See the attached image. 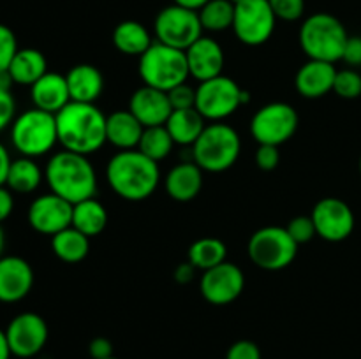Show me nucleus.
I'll list each match as a JSON object with an SVG mask.
<instances>
[{
    "mask_svg": "<svg viewBox=\"0 0 361 359\" xmlns=\"http://www.w3.org/2000/svg\"><path fill=\"white\" fill-rule=\"evenodd\" d=\"M111 41L122 55L141 56L152 44V35L143 23L134 20H126L118 23L113 30Z\"/></svg>",
    "mask_w": 361,
    "mask_h": 359,
    "instance_id": "a878e982",
    "label": "nucleus"
},
{
    "mask_svg": "<svg viewBox=\"0 0 361 359\" xmlns=\"http://www.w3.org/2000/svg\"><path fill=\"white\" fill-rule=\"evenodd\" d=\"M16 102L14 97L11 95V90H2L0 88V132L16 118Z\"/></svg>",
    "mask_w": 361,
    "mask_h": 359,
    "instance_id": "a19ab883",
    "label": "nucleus"
},
{
    "mask_svg": "<svg viewBox=\"0 0 361 359\" xmlns=\"http://www.w3.org/2000/svg\"><path fill=\"white\" fill-rule=\"evenodd\" d=\"M11 157H9V151L7 148L0 143V187L6 185L7 182V172H9L11 168Z\"/></svg>",
    "mask_w": 361,
    "mask_h": 359,
    "instance_id": "49530a36",
    "label": "nucleus"
},
{
    "mask_svg": "<svg viewBox=\"0 0 361 359\" xmlns=\"http://www.w3.org/2000/svg\"><path fill=\"white\" fill-rule=\"evenodd\" d=\"M200 20L203 25V30L222 32L233 28L235 20V4L231 0H210L204 4L200 11Z\"/></svg>",
    "mask_w": 361,
    "mask_h": 359,
    "instance_id": "2f4dec72",
    "label": "nucleus"
},
{
    "mask_svg": "<svg viewBox=\"0 0 361 359\" xmlns=\"http://www.w3.org/2000/svg\"><path fill=\"white\" fill-rule=\"evenodd\" d=\"M4 246H6V234H4V229L2 225H0V257H2Z\"/></svg>",
    "mask_w": 361,
    "mask_h": 359,
    "instance_id": "3c124183",
    "label": "nucleus"
},
{
    "mask_svg": "<svg viewBox=\"0 0 361 359\" xmlns=\"http://www.w3.org/2000/svg\"><path fill=\"white\" fill-rule=\"evenodd\" d=\"M342 60H344L348 65H353V67L361 65V37L360 35H349L348 42H345Z\"/></svg>",
    "mask_w": 361,
    "mask_h": 359,
    "instance_id": "79ce46f5",
    "label": "nucleus"
},
{
    "mask_svg": "<svg viewBox=\"0 0 361 359\" xmlns=\"http://www.w3.org/2000/svg\"><path fill=\"white\" fill-rule=\"evenodd\" d=\"M28 224L39 234L55 236L73 225V204L56 194H42L28 206Z\"/></svg>",
    "mask_w": 361,
    "mask_h": 359,
    "instance_id": "dca6fc26",
    "label": "nucleus"
},
{
    "mask_svg": "<svg viewBox=\"0 0 361 359\" xmlns=\"http://www.w3.org/2000/svg\"><path fill=\"white\" fill-rule=\"evenodd\" d=\"M154 32L159 42L185 51L197 39L203 37V25L197 11L173 4L157 14Z\"/></svg>",
    "mask_w": 361,
    "mask_h": 359,
    "instance_id": "9d476101",
    "label": "nucleus"
},
{
    "mask_svg": "<svg viewBox=\"0 0 361 359\" xmlns=\"http://www.w3.org/2000/svg\"><path fill=\"white\" fill-rule=\"evenodd\" d=\"M67 87H69L71 101L74 102H88L95 104L104 90V77L102 73L92 63H78L71 67L66 74Z\"/></svg>",
    "mask_w": 361,
    "mask_h": 359,
    "instance_id": "5701e85b",
    "label": "nucleus"
},
{
    "mask_svg": "<svg viewBox=\"0 0 361 359\" xmlns=\"http://www.w3.org/2000/svg\"><path fill=\"white\" fill-rule=\"evenodd\" d=\"M271 11L282 21H296L305 13V0H268Z\"/></svg>",
    "mask_w": 361,
    "mask_h": 359,
    "instance_id": "c9c22d12",
    "label": "nucleus"
},
{
    "mask_svg": "<svg viewBox=\"0 0 361 359\" xmlns=\"http://www.w3.org/2000/svg\"><path fill=\"white\" fill-rule=\"evenodd\" d=\"M196 271L197 270L189 263V260H187V263L178 264L175 270V280L182 285L190 284V282L194 280V275H196Z\"/></svg>",
    "mask_w": 361,
    "mask_h": 359,
    "instance_id": "a18cd8bd",
    "label": "nucleus"
},
{
    "mask_svg": "<svg viewBox=\"0 0 361 359\" xmlns=\"http://www.w3.org/2000/svg\"><path fill=\"white\" fill-rule=\"evenodd\" d=\"M348 39V30L334 14H310L300 27V46L309 60L338 62L344 55Z\"/></svg>",
    "mask_w": 361,
    "mask_h": 359,
    "instance_id": "20e7f679",
    "label": "nucleus"
},
{
    "mask_svg": "<svg viewBox=\"0 0 361 359\" xmlns=\"http://www.w3.org/2000/svg\"><path fill=\"white\" fill-rule=\"evenodd\" d=\"M11 355H13V352H11L6 331L0 329V359H11Z\"/></svg>",
    "mask_w": 361,
    "mask_h": 359,
    "instance_id": "de8ad7c7",
    "label": "nucleus"
},
{
    "mask_svg": "<svg viewBox=\"0 0 361 359\" xmlns=\"http://www.w3.org/2000/svg\"><path fill=\"white\" fill-rule=\"evenodd\" d=\"M334 92L342 99H358L361 95V74L355 69L337 70Z\"/></svg>",
    "mask_w": 361,
    "mask_h": 359,
    "instance_id": "72a5a7b5",
    "label": "nucleus"
},
{
    "mask_svg": "<svg viewBox=\"0 0 361 359\" xmlns=\"http://www.w3.org/2000/svg\"><path fill=\"white\" fill-rule=\"evenodd\" d=\"M360 172H361V157H360Z\"/></svg>",
    "mask_w": 361,
    "mask_h": 359,
    "instance_id": "603ef678",
    "label": "nucleus"
},
{
    "mask_svg": "<svg viewBox=\"0 0 361 359\" xmlns=\"http://www.w3.org/2000/svg\"><path fill=\"white\" fill-rule=\"evenodd\" d=\"M228 256V246L222 239L214 238V236H204V238L196 239L189 246V256L187 260L192 264L196 270H210L217 264L224 263Z\"/></svg>",
    "mask_w": 361,
    "mask_h": 359,
    "instance_id": "7c9ffc66",
    "label": "nucleus"
},
{
    "mask_svg": "<svg viewBox=\"0 0 361 359\" xmlns=\"http://www.w3.org/2000/svg\"><path fill=\"white\" fill-rule=\"evenodd\" d=\"M106 180L118 197L126 201H145L157 190L161 169L157 162L140 150H122L109 158Z\"/></svg>",
    "mask_w": 361,
    "mask_h": 359,
    "instance_id": "f03ea898",
    "label": "nucleus"
},
{
    "mask_svg": "<svg viewBox=\"0 0 361 359\" xmlns=\"http://www.w3.org/2000/svg\"><path fill=\"white\" fill-rule=\"evenodd\" d=\"M34 287V270L23 257H0V303H18Z\"/></svg>",
    "mask_w": 361,
    "mask_h": 359,
    "instance_id": "f3484780",
    "label": "nucleus"
},
{
    "mask_svg": "<svg viewBox=\"0 0 361 359\" xmlns=\"http://www.w3.org/2000/svg\"><path fill=\"white\" fill-rule=\"evenodd\" d=\"M286 231L289 232L293 239L296 241V245H303V243L312 241L314 236H317L316 225L310 215H298V217L291 218L289 224L286 225Z\"/></svg>",
    "mask_w": 361,
    "mask_h": 359,
    "instance_id": "f704fd0d",
    "label": "nucleus"
},
{
    "mask_svg": "<svg viewBox=\"0 0 361 359\" xmlns=\"http://www.w3.org/2000/svg\"><path fill=\"white\" fill-rule=\"evenodd\" d=\"M18 41L14 32L7 25L0 23V70L9 69L14 55L18 53Z\"/></svg>",
    "mask_w": 361,
    "mask_h": 359,
    "instance_id": "e433bc0d",
    "label": "nucleus"
},
{
    "mask_svg": "<svg viewBox=\"0 0 361 359\" xmlns=\"http://www.w3.org/2000/svg\"><path fill=\"white\" fill-rule=\"evenodd\" d=\"M30 97L34 102V108L56 115L60 109H63L71 102L66 76L48 70L41 80H37L30 87Z\"/></svg>",
    "mask_w": 361,
    "mask_h": 359,
    "instance_id": "412c9836",
    "label": "nucleus"
},
{
    "mask_svg": "<svg viewBox=\"0 0 361 359\" xmlns=\"http://www.w3.org/2000/svg\"><path fill=\"white\" fill-rule=\"evenodd\" d=\"M14 84L13 77H11L9 70H0V88L2 90H11V87Z\"/></svg>",
    "mask_w": 361,
    "mask_h": 359,
    "instance_id": "8fccbe9b",
    "label": "nucleus"
},
{
    "mask_svg": "<svg viewBox=\"0 0 361 359\" xmlns=\"http://www.w3.org/2000/svg\"><path fill=\"white\" fill-rule=\"evenodd\" d=\"M51 250L62 263H81L90 252V238L71 225L51 236Z\"/></svg>",
    "mask_w": 361,
    "mask_h": 359,
    "instance_id": "cd10ccee",
    "label": "nucleus"
},
{
    "mask_svg": "<svg viewBox=\"0 0 361 359\" xmlns=\"http://www.w3.org/2000/svg\"><path fill=\"white\" fill-rule=\"evenodd\" d=\"M298 113L288 102H270L254 113L250 134L259 144L281 146L295 136L298 129Z\"/></svg>",
    "mask_w": 361,
    "mask_h": 359,
    "instance_id": "9b49d317",
    "label": "nucleus"
},
{
    "mask_svg": "<svg viewBox=\"0 0 361 359\" xmlns=\"http://www.w3.org/2000/svg\"><path fill=\"white\" fill-rule=\"evenodd\" d=\"M92 359H108L113 358V344L104 336H97L88 345Z\"/></svg>",
    "mask_w": 361,
    "mask_h": 359,
    "instance_id": "37998d69",
    "label": "nucleus"
},
{
    "mask_svg": "<svg viewBox=\"0 0 361 359\" xmlns=\"http://www.w3.org/2000/svg\"><path fill=\"white\" fill-rule=\"evenodd\" d=\"M173 146H175V141H173L171 134L168 132L166 125H157L145 127L143 136H141L140 144H137V150L143 155H147L148 158H152V160L159 162L171 153Z\"/></svg>",
    "mask_w": 361,
    "mask_h": 359,
    "instance_id": "473e14b6",
    "label": "nucleus"
},
{
    "mask_svg": "<svg viewBox=\"0 0 361 359\" xmlns=\"http://www.w3.org/2000/svg\"><path fill=\"white\" fill-rule=\"evenodd\" d=\"M250 260L267 271H279L288 267L298 253V245L289 236L286 227L267 225L250 236L247 245Z\"/></svg>",
    "mask_w": 361,
    "mask_h": 359,
    "instance_id": "6e6552de",
    "label": "nucleus"
},
{
    "mask_svg": "<svg viewBox=\"0 0 361 359\" xmlns=\"http://www.w3.org/2000/svg\"><path fill=\"white\" fill-rule=\"evenodd\" d=\"M164 185L171 199L178 203H189L196 199L203 189V169L194 160L180 162L168 172Z\"/></svg>",
    "mask_w": 361,
    "mask_h": 359,
    "instance_id": "4be33fe9",
    "label": "nucleus"
},
{
    "mask_svg": "<svg viewBox=\"0 0 361 359\" xmlns=\"http://www.w3.org/2000/svg\"><path fill=\"white\" fill-rule=\"evenodd\" d=\"M49 190L71 204L95 197L97 176L87 155L63 150L53 155L44 169Z\"/></svg>",
    "mask_w": 361,
    "mask_h": 359,
    "instance_id": "7ed1b4c3",
    "label": "nucleus"
},
{
    "mask_svg": "<svg viewBox=\"0 0 361 359\" xmlns=\"http://www.w3.org/2000/svg\"><path fill=\"white\" fill-rule=\"evenodd\" d=\"M245 287V275L236 264L224 263L203 271L200 280L201 296L210 305L224 306L240 298Z\"/></svg>",
    "mask_w": 361,
    "mask_h": 359,
    "instance_id": "ddd939ff",
    "label": "nucleus"
},
{
    "mask_svg": "<svg viewBox=\"0 0 361 359\" xmlns=\"http://www.w3.org/2000/svg\"><path fill=\"white\" fill-rule=\"evenodd\" d=\"M9 74L13 81L21 87H32L37 80H41L48 73L46 56L35 48H21L14 55L9 65Z\"/></svg>",
    "mask_w": 361,
    "mask_h": 359,
    "instance_id": "393cba45",
    "label": "nucleus"
},
{
    "mask_svg": "<svg viewBox=\"0 0 361 359\" xmlns=\"http://www.w3.org/2000/svg\"><path fill=\"white\" fill-rule=\"evenodd\" d=\"M7 340L13 355L28 359L37 355L48 341V324L39 313L23 312L14 317L6 327Z\"/></svg>",
    "mask_w": 361,
    "mask_h": 359,
    "instance_id": "2eb2a0df",
    "label": "nucleus"
},
{
    "mask_svg": "<svg viewBox=\"0 0 361 359\" xmlns=\"http://www.w3.org/2000/svg\"><path fill=\"white\" fill-rule=\"evenodd\" d=\"M243 106V88L233 77L221 76L201 81L196 88V109L210 122H222Z\"/></svg>",
    "mask_w": 361,
    "mask_h": 359,
    "instance_id": "1a4fd4ad",
    "label": "nucleus"
},
{
    "mask_svg": "<svg viewBox=\"0 0 361 359\" xmlns=\"http://www.w3.org/2000/svg\"><path fill=\"white\" fill-rule=\"evenodd\" d=\"M204 118L196 108L173 109L171 116L166 122V129L171 134L175 144L192 146L204 130Z\"/></svg>",
    "mask_w": 361,
    "mask_h": 359,
    "instance_id": "bb28decb",
    "label": "nucleus"
},
{
    "mask_svg": "<svg viewBox=\"0 0 361 359\" xmlns=\"http://www.w3.org/2000/svg\"><path fill=\"white\" fill-rule=\"evenodd\" d=\"M137 70L147 87L162 92H169L178 84L187 83V77L190 76L185 51L159 41H154V44L140 56Z\"/></svg>",
    "mask_w": 361,
    "mask_h": 359,
    "instance_id": "423d86ee",
    "label": "nucleus"
},
{
    "mask_svg": "<svg viewBox=\"0 0 361 359\" xmlns=\"http://www.w3.org/2000/svg\"><path fill=\"white\" fill-rule=\"evenodd\" d=\"M240 151L242 141L238 132L228 123L212 122L192 144V160L203 171L222 172L235 165Z\"/></svg>",
    "mask_w": 361,
    "mask_h": 359,
    "instance_id": "39448f33",
    "label": "nucleus"
},
{
    "mask_svg": "<svg viewBox=\"0 0 361 359\" xmlns=\"http://www.w3.org/2000/svg\"><path fill=\"white\" fill-rule=\"evenodd\" d=\"M129 111L140 120L143 127H157L166 125L168 118L171 116L173 108L168 92L143 84L130 95Z\"/></svg>",
    "mask_w": 361,
    "mask_h": 359,
    "instance_id": "a211bd4d",
    "label": "nucleus"
},
{
    "mask_svg": "<svg viewBox=\"0 0 361 359\" xmlns=\"http://www.w3.org/2000/svg\"><path fill=\"white\" fill-rule=\"evenodd\" d=\"M11 141L21 157L46 155L59 143L55 115L37 108L27 109L11 123Z\"/></svg>",
    "mask_w": 361,
    "mask_h": 359,
    "instance_id": "0eeeda50",
    "label": "nucleus"
},
{
    "mask_svg": "<svg viewBox=\"0 0 361 359\" xmlns=\"http://www.w3.org/2000/svg\"><path fill=\"white\" fill-rule=\"evenodd\" d=\"M143 130L145 127L141 125L140 120L126 109L111 113L106 118V139L120 151L136 150L141 136H143Z\"/></svg>",
    "mask_w": 361,
    "mask_h": 359,
    "instance_id": "b1692460",
    "label": "nucleus"
},
{
    "mask_svg": "<svg viewBox=\"0 0 361 359\" xmlns=\"http://www.w3.org/2000/svg\"><path fill=\"white\" fill-rule=\"evenodd\" d=\"M108 359H118V358H115V355H113V358H108Z\"/></svg>",
    "mask_w": 361,
    "mask_h": 359,
    "instance_id": "864d4df0",
    "label": "nucleus"
},
{
    "mask_svg": "<svg viewBox=\"0 0 361 359\" xmlns=\"http://www.w3.org/2000/svg\"><path fill=\"white\" fill-rule=\"evenodd\" d=\"M317 236L331 243L348 239L355 231V213L345 201L338 197H324L317 201L312 213Z\"/></svg>",
    "mask_w": 361,
    "mask_h": 359,
    "instance_id": "4468645a",
    "label": "nucleus"
},
{
    "mask_svg": "<svg viewBox=\"0 0 361 359\" xmlns=\"http://www.w3.org/2000/svg\"><path fill=\"white\" fill-rule=\"evenodd\" d=\"M281 162V151L274 144H259L256 151V164L261 171H274Z\"/></svg>",
    "mask_w": 361,
    "mask_h": 359,
    "instance_id": "58836bf2",
    "label": "nucleus"
},
{
    "mask_svg": "<svg viewBox=\"0 0 361 359\" xmlns=\"http://www.w3.org/2000/svg\"><path fill=\"white\" fill-rule=\"evenodd\" d=\"M42 178H44V172L41 171L34 158L20 157L11 162L6 187L11 192L30 194L39 189Z\"/></svg>",
    "mask_w": 361,
    "mask_h": 359,
    "instance_id": "c756f323",
    "label": "nucleus"
},
{
    "mask_svg": "<svg viewBox=\"0 0 361 359\" xmlns=\"http://www.w3.org/2000/svg\"><path fill=\"white\" fill-rule=\"evenodd\" d=\"M208 2H210V0H173V4H176V6L187 7V9L192 11H200L201 7Z\"/></svg>",
    "mask_w": 361,
    "mask_h": 359,
    "instance_id": "09e8293b",
    "label": "nucleus"
},
{
    "mask_svg": "<svg viewBox=\"0 0 361 359\" xmlns=\"http://www.w3.org/2000/svg\"><path fill=\"white\" fill-rule=\"evenodd\" d=\"M185 56L190 77H196L200 83L221 76L224 69V49L212 37L203 35L197 39L192 46L185 49Z\"/></svg>",
    "mask_w": 361,
    "mask_h": 359,
    "instance_id": "6ab92c4d",
    "label": "nucleus"
},
{
    "mask_svg": "<svg viewBox=\"0 0 361 359\" xmlns=\"http://www.w3.org/2000/svg\"><path fill=\"white\" fill-rule=\"evenodd\" d=\"M277 16L268 0H240L235 4L233 32L247 46H261L271 37Z\"/></svg>",
    "mask_w": 361,
    "mask_h": 359,
    "instance_id": "f8f14e48",
    "label": "nucleus"
},
{
    "mask_svg": "<svg viewBox=\"0 0 361 359\" xmlns=\"http://www.w3.org/2000/svg\"><path fill=\"white\" fill-rule=\"evenodd\" d=\"M59 143L63 150L90 155L108 143L106 118L108 116L95 104L71 101L55 115Z\"/></svg>",
    "mask_w": 361,
    "mask_h": 359,
    "instance_id": "f257e3e1",
    "label": "nucleus"
},
{
    "mask_svg": "<svg viewBox=\"0 0 361 359\" xmlns=\"http://www.w3.org/2000/svg\"><path fill=\"white\" fill-rule=\"evenodd\" d=\"M13 210H14L13 192H11L6 185L0 187V224L9 218V215L13 213Z\"/></svg>",
    "mask_w": 361,
    "mask_h": 359,
    "instance_id": "c03bdc74",
    "label": "nucleus"
},
{
    "mask_svg": "<svg viewBox=\"0 0 361 359\" xmlns=\"http://www.w3.org/2000/svg\"><path fill=\"white\" fill-rule=\"evenodd\" d=\"M226 359H261V351L254 341L238 340L228 348Z\"/></svg>",
    "mask_w": 361,
    "mask_h": 359,
    "instance_id": "ea45409f",
    "label": "nucleus"
},
{
    "mask_svg": "<svg viewBox=\"0 0 361 359\" xmlns=\"http://www.w3.org/2000/svg\"><path fill=\"white\" fill-rule=\"evenodd\" d=\"M335 76H337L335 63L323 62V60H307L296 73L295 87L302 97L321 99L334 92Z\"/></svg>",
    "mask_w": 361,
    "mask_h": 359,
    "instance_id": "aec40b11",
    "label": "nucleus"
},
{
    "mask_svg": "<svg viewBox=\"0 0 361 359\" xmlns=\"http://www.w3.org/2000/svg\"><path fill=\"white\" fill-rule=\"evenodd\" d=\"M169 102L173 109H190L196 108V88L190 84L182 83L168 92Z\"/></svg>",
    "mask_w": 361,
    "mask_h": 359,
    "instance_id": "4c0bfd02",
    "label": "nucleus"
},
{
    "mask_svg": "<svg viewBox=\"0 0 361 359\" xmlns=\"http://www.w3.org/2000/svg\"><path fill=\"white\" fill-rule=\"evenodd\" d=\"M106 225H108V211L104 204L99 203L95 197L73 204V227L83 232L85 236L92 238L101 234Z\"/></svg>",
    "mask_w": 361,
    "mask_h": 359,
    "instance_id": "c85d7f7f",
    "label": "nucleus"
}]
</instances>
